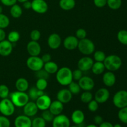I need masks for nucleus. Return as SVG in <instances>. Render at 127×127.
<instances>
[{"instance_id": "obj_48", "label": "nucleus", "mask_w": 127, "mask_h": 127, "mask_svg": "<svg viewBox=\"0 0 127 127\" xmlns=\"http://www.w3.org/2000/svg\"><path fill=\"white\" fill-rule=\"evenodd\" d=\"M93 2L96 7L101 8L106 6L107 0H93Z\"/></svg>"}, {"instance_id": "obj_33", "label": "nucleus", "mask_w": 127, "mask_h": 127, "mask_svg": "<svg viewBox=\"0 0 127 127\" xmlns=\"http://www.w3.org/2000/svg\"><path fill=\"white\" fill-rule=\"evenodd\" d=\"M20 39V34L17 31H12L9 33L7 35V40L11 43H14L18 42Z\"/></svg>"}, {"instance_id": "obj_59", "label": "nucleus", "mask_w": 127, "mask_h": 127, "mask_svg": "<svg viewBox=\"0 0 127 127\" xmlns=\"http://www.w3.org/2000/svg\"><path fill=\"white\" fill-rule=\"evenodd\" d=\"M78 127V125H72V126H71L70 125V127Z\"/></svg>"}, {"instance_id": "obj_2", "label": "nucleus", "mask_w": 127, "mask_h": 127, "mask_svg": "<svg viewBox=\"0 0 127 127\" xmlns=\"http://www.w3.org/2000/svg\"><path fill=\"white\" fill-rule=\"evenodd\" d=\"M105 69L109 71L114 72L119 70L122 64V60L119 56L117 55H110L106 56L104 61Z\"/></svg>"}, {"instance_id": "obj_29", "label": "nucleus", "mask_w": 127, "mask_h": 127, "mask_svg": "<svg viewBox=\"0 0 127 127\" xmlns=\"http://www.w3.org/2000/svg\"><path fill=\"white\" fill-rule=\"evenodd\" d=\"M117 39L119 42H120L121 44L124 45H127V31L125 29L120 30L118 32L117 35Z\"/></svg>"}, {"instance_id": "obj_1", "label": "nucleus", "mask_w": 127, "mask_h": 127, "mask_svg": "<svg viewBox=\"0 0 127 127\" xmlns=\"http://www.w3.org/2000/svg\"><path fill=\"white\" fill-rule=\"evenodd\" d=\"M56 79L60 85L67 86L73 81V71L68 67H62L56 73Z\"/></svg>"}, {"instance_id": "obj_60", "label": "nucleus", "mask_w": 127, "mask_h": 127, "mask_svg": "<svg viewBox=\"0 0 127 127\" xmlns=\"http://www.w3.org/2000/svg\"></svg>"}, {"instance_id": "obj_13", "label": "nucleus", "mask_w": 127, "mask_h": 127, "mask_svg": "<svg viewBox=\"0 0 127 127\" xmlns=\"http://www.w3.org/2000/svg\"><path fill=\"white\" fill-rule=\"evenodd\" d=\"M35 103L38 110L43 111L49 109L50 105L52 103V100L48 95L43 94V95L37 98L35 100Z\"/></svg>"}, {"instance_id": "obj_5", "label": "nucleus", "mask_w": 127, "mask_h": 127, "mask_svg": "<svg viewBox=\"0 0 127 127\" xmlns=\"http://www.w3.org/2000/svg\"><path fill=\"white\" fill-rule=\"evenodd\" d=\"M44 63L38 56H30L26 60V66L30 70L37 72L43 68Z\"/></svg>"}, {"instance_id": "obj_26", "label": "nucleus", "mask_w": 127, "mask_h": 127, "mask_svg": "<svg viewBox=\"0 0 127 127\" xmlns=\"http://www.w3.org/2000/svg\"><path fill=\"white\" fill-rule=\"evenodd\" d=\"M43 68L49 74H53L57 73V71L58 70V66L55 62L50 61L44 63Z\"/></svg>"}, {"instance_id": "obj_57", "label": "nucleus", "mask_w": 127, "mask_h": 127, "mask_svg": "<svg viewBox=\"0 0 127 127\" xmlns=\"http://www.w3.org/2000/svg\"><path fill=\"white\" fill-rule=\"evenodd\" d=\"M114 127H122V125H120V124H115V125H114Z\"/></svg>"}, {"instance_id": "obj_12", "label": "nucleus", "mask_w": 127, "mask_h": 127, "mask_svg": "<svg viewBox=\"0 0 127 127\" xmlns=\"http://www.w3.org/2000/svg\"><path fill=\"white\" fill-rule=\"evenodd\" d=\"M110 95V92L108 89L102 88L97 91L94 95V98L99 104H104L109 100Z\"/></svg>"}, {"instance_id": "obj_9", "label": "nucleus", "mask_w": 127, "mask_h": 127, "mask_svg": "<svg viewBox=\"0 0 127 127\" xmlns=\"http://www.w3.org/2000/svg\"><path fill=\"white\" fill-rule=\"evenodd\" d=\"M32 9L38 14H45L48 9V5L45 0H33Z\"/></svg>"}, {"instance_id": "obj_31", "label": "nucleus", "mask_w": 127, "mask_h": 127, "mask_svg": "<svg viewBox=\"0 0 127 127\" xmlns=\"http://www.w3.org/2000/svg\"><path fill=\"white\" fill-rule=\"evenodd\" d=\"M122 4V0H107V5L112 10H117L120 9Z\"/></svg>"}, {"instance_id": "obj_28", "label": "nucleus", "mask_w": 127, "mask_h": 127, "mask_svg": "<svg viewBox=\"0 0 127 127\" xmlns=\"http://www.w3.org/2000/svg\"><path fill=\"white\" fill-rule=\"evenodd\" d=\"M10 14L11 16L15 19L19 18L22 14V9L19 5L15 4L13 6H11L10 9Z\"/></svg>"}, {"instance_id": "obj_56", "label": "nucleus", "mask_w": 127, "mask_h": 127, "mask_svg": "<svg viewBox=\"0 0 127 127\" xmlns=\"http://www.w3.org/2000/svg\"><path fill=\"white\" fill-rule=\"evenodd\" d=\"M17 1H18L19 2H20V3H23V2H26V1H29V0H17Z\"/></svg>"}, {"instance_id": "obj_7", "label": "nucleus", "mask_w": 127, "mask_h": 127, "mask_svg": "<svg viewBox=\"0 0 127 127\" xmlns=\"http://www.w3.org/2000/svg\"><path fill=\"white\" fill-rule=\"evenodd\" d=\"M16 107L10 99H3L0 101V112L2 115L10 117L14 114Z\"/></svg>"}, {"instance_id": "obj_30", "label": "nucleus", "mask_w": 127, "mask_h": 127, "mask_svg": "<svg viewBox=\"0 0 127 127\" xmlns=\"http://www.w3.org/2000/svg\"><path fill=\"white\" fill-rule=\"evenodd\" d=\"M47 122L42 117H37L32 120V127H46Z\"/></svg>"}, {"instance_id": "obj_36", "label": "nucleus", "mask_w": 127, "mask_h": 127, "mask_svg": "<svg viewBox=\"0 0 127 127\" xmlns=\"http://www.w3.org/2000/svg\"><path fill=\"white\" fill-rule=\"evenodd\" d=\"M10 24L9 18L6 15L1 13L0 14V28H7Z\"/></svg>"}, {"instance_id": "obj_35", "label": "nucleus", "mask_w": 127, "mask_h": 127, "mask_svg": "<svg viewBox=\"0 0 127 127\" xmlns=\"http://www.w3.org/2000/svg\"><path fill=\"white\" fill-rule=\"evenodd\" d=\"M93 95L91 91H84L81 94L80 97L81 101L84 104H88L91 100H93Z\"/></svg>"}, {"instance_id": "obj_54", "label": "nucleus", "mask_w": 127, "mask_h": 127, "mask_svg": "<svg viewBox=\"0 0 127 127\" xmlns=\"http://www.w3.org/2000/svg\"><path fill=\"white\" fill-rule=\"evenodd\" d=\"M99 127H114V125L109 122H103L99 125Z\"/></svg>"}, {"instance_id": "obj_32", "label": "nucleus", "mask_w": 127, "mask_h": 127, "mask_svg": "<svg viewBox=\"0 0 127 127\" xmlns=\"http://www.w3.org/2000/svg\"><path fill=\"white\" fill-rule=\"evenodd\" d=\"M118 118L121 122L127 124V106L119 109Z\"/></svg>"}, {"instance_id": "obj_19", "label": "nucleus", "mask_w": 127, "mask_h": 127, "mask_svg": "<svg viewBox=\"0 0 127 127\" xmlns=\"http://www.w3.org/2000/svg\"><path fill=\"white\" fill-rule=\"evenodd\" d=\"M15 127H32V120L26 115H20L14 120Z\"/></svg>"}, {"instance_id": "obj_20", "label": "nucleus", "mask_w": 127, "mask_h": 127, "mask_svg": "<svg viewBox=\"0 0 127 127\" xmlns=\"http://www.w3.org/2000/svg\"><path fill=\"white\" fill-rule=\"evenodd\" d=\"M48 45L51 49L57 50L60 47L62 44V38L60 36L56 33L50 35L47 40Z\"/></svg>"}, {"instance_id": "obj_23", "label": "nucleus", "mask_w": 127, "mask_h": 127, "mask_svg": "<svg viewBox=\"0 0 127 127\" xmlns=\"http://www.w3.org/2000/svg\"><path fill=\"white\" fill-rule=\"evenodd\" d=\"M71 119L75 125H78L84 122V119H85V115L82 110H75L72 113Z\"/></svg>"}, {"instance_id": "obj_11", "label": "nucleus", "mask_w": 127, "mask_h": 127, "mask_svg": "<svg viewBox=\"0 0 127 127\" xmlns=\"http://www.w3.org/2000/svg\"><path fill=\"white\" fill-rule=\"evenodd\" d=\"M78 84L81 89L84 91H91L94 87V81L91 77L83 76L79 81Z\"/></svg>"}, {"instance_id": "obj_37", "label": "nucleus", "mask_w": 127, "mask_h": 127, "mask_svg": "<svg viewBox=\"0 0 127 127\" xmlns=\"http://www.w3.org/2000/svg\"><path fill=\"white\" fill-rule=\"evenodd\" d=\"M9 94V89L7 86L5 84H1L0 85V98L1 99L8 98Z\"/></svg>"}, {"instance_id": "obj_10", "label": "nucleus", "mask_w": 127, "mask_h": 127, "mask_svg": "<svg viewBox=\"0 0 127 127\" xmlns=\"http://www.w3.org/2000/svg\"><path fill=\"white\" fill-rule=\"evenodd\" d=\"M94 63L93 58L88 56H85L79 60L78 62V68L83 72L88 71L91 69Z\"/></svg>"}, {"instance_id": "obj_15", "label": "nucleus", "mask_w": 127, "mask_h": 127, "mask_svg": "<svg viewBox=\"0 0 127 127\" xmlns=\"http://www.w3.org/2000/svg\"><path fill=\"white\" fill-rule=\"evenodd\" d=\"M26 49L30 56H38L41 53L42 48L37 41L31 40L27 44Z\"/></svg>"}, {"instance_id": "obj_24", "label": "nucleus", "mask_w": 127, "mask_h": 127, "mask_svg": "<svg viewBox=\"0 0 127 127\" xmlns=\"http://www.w3.org/2000/svg\"><path fill=\"white\" fill-rule=\"evenodd\" d=\"M15 86H16L17 91L21 92H26L29 89V84L27 79L24 78H20L16 80L15 83Z\"/></svg>"}, {"instance_id": "obj_21", "label": "nucleus", "mask_w": 127, "mask_h": 127, "mask_svg": "<svg viewBox=\"0 0 127 127\" xmlns=\"http://www.w3.org/2000/svg\"><path fill=\"white\" fill-rule=\"evenodd\" d=\"M63 109H64L63 104H62V102L57 100H54L53 102L52 101V103L50 105L48 110L50 111V112L54 116H56V115H60V114H62V112L63 111Z\"/></svg>"}, {"instance_id": "obj_22", "label": "nucleus", "mask_w": 127, "mask_h": 127, "mask_svg": "<svg viewBox=\"0 0 127 127\" xmlns=\"http://www.w3.org/2000/svg\"><path fill=\"white\" fill-rule=\"evenodd\" d=\"M102 81L107 87H112L116 83V76L114 72L109 71L105 73L102 77Z\"/></svg>"}, {"instance_id": "obj_34", "label": "nucleus", "mask_w": 127, "mask_h": 127, "mask_svg": "<svg viewBox=\"0 0 127 127\" xmlns=\"http://www.w3.org/2000/svg\"><path fill=\"white\" fill-rule=\"evenodd\" d=\"M68 86H69L68 89L72 93L73 95H77L80 93L81 90L78 83L73 81L68 85Z\"/></svg>"}, {"instance_id": "obj_55", "label": "nucleus", "mask_w": 127, "mask_h": 127, "mask_svg": "<svg viewBox=\"0 0 127 127\" xmlns=\"http://www.w3.org/2000/svg\"><path fill=\"white\" fill-rule=\"evenodd\" d=\"M85 127H99L95 124H89L88 125H86Z\"/></svg>"}, {"instance_id": "obj_49", "label": "nucleus", "mask_w": 127, "mask_h": 127, "mask_svg": "<svg viewBox=\"0 0 127 127\" xmlns=\"http://www.w3.org/2000/svg\"><path fill=\"white\" fill-rule=\"evenodd\" d=\"M0 1L4 6L11 7V6L16 4L17 1V0H0Z\"/></svg>"}, {"instance_id": "obj_39", "label": "nucleus", "mask_w": 127, "mask_h": 127, "mask_svg": "<svg viewBox=\"0 0 127 127\" xmlns=\"http://www.w3.org/2000/svg\"><path fill=\"white\" fill-rule=\"evenodd\" d=\"M105 57H106V55L103 51L97 50L94 52V58L95 62H104Z\"/></svg>"}, {"instance_id": "obj_43", "label": "nucleus", "mask_w": 127, "mask_h": 127, "mask_svg": "<svg viewBox=\"0 0 127 127\" xmlns=\"http://www.w3.org/2000/svg\"><path fill=\"white\" fill-rule=\"evenodd\" d=\"M35 76L38 79H45L47 80L50 77V74L43 68L35 72Z\"/></svg>"}, {"instance_id": "obj_27", "label": "nucleus", "mask_w": 127, "mask_h": 127, "mask_svg": "<svg viewBox=\"0 0 127 127\" xmlns=\"http://www.w3.org/2000/svg\"><path fill=\"white\" fill-rule=\"evenodd\" d=\"M105 69V66H104L103 62H95V63H93V65L91 70L95 75H100L104 73Z\"/></svg>"}, {"instance_id": "obj_42", "label": "nucleus", "mask_w": 127, "mask_h": 127, "mask_svg": "<svg viewBox=\"0 0 127 127\" xmlns=\"http://www.w3.org/2000/svg\"><path fill=\"white\" fill-rule=\"evenodd\" d=\"M99 103L94 99L92 100L88 104V109L92 112H95L99 109Z\"/></svg>"}, {"instance_id": "obj_58", "label": "nucleus", "mask_w": 127, "mask_h": 127, "mask_svg": "<svg viewBox=\"0 0 127 127\" xmlns=\"http://www.w3.org/2000/svg\"><path fill=\"white\" fill-rule=\"evenodd\" d=\"M2 11H3V8H2L1 5H0V14L2 13Z\"/></svg>"}, {"instance_id": "obj_25", "label": "nucleus", "mask_w": 127, "mask_h": 127, "mask_svg": "<svg viewBox=\"0 0 127 127\" xmlns=\"http://www.w3.org/2000/svg\"><path fill=\"white\" fill-rule=\"evenodd\" d=\"M59 6L64 11H70L76 6L75 0H60Z\"/></svg>"}, {"instance_id": "obj_51", "label": "nucleus", "mask_w": 127, "mask_h": 127, "mask_svg": "<svg viewBox=\"0 0 127 127\" xmlns=\"http://www.w3.org/2000/svg\"><path fill=\"white\" fill-rule=\"evenodd\" d=\"M42 60H43V63H47V62H50L51 61L52 59V56L49 54V53H45L42 55V57H41Z\"/></svg>"}, {"instance_id": "obj_50", "label": "nucleus", "mask_w": 127, "mask_h": 127, "mask_svg": "<svg viewBox=\"0 0 127 127\" xmlns=\"http://www.w3.org/2000/svg\"><path fill=\"white\" fill-rule=\"evenodd\" d=\"M94 122L95 125H99L104 122V120H103L102 117H101L100 115H96L95 117H94Z\"/></svg>"}, {"instance_id": "obj_41", "label": "nucleus", "mask_w": 127, "mask_h": 127, "mask_svg": "<svg viewBox=\"0 0 127 127\" xmlns=\"http://www.w3.org/2000/svg\"><path fill=\"white\" fill-rule=\"evenodd\" d=\"M41 117L45 120L46 122H51L55 117L54 115L50 112V111L48 109V110H43V112L42 113Z\"/></svg>"}, {"instance_id": "obj_17", "label": "nucleus", "mask_w": 127, "mask_h": 127, "mask_svg": "<svg viewBox=\"0 0 127 127\" xmlns=\"http://www.w3.org/2000/svg\"><path fill=\"white\" fill-rule=\"evenodd\" d=\"M79 40L76 36L69 35L66 37L63 41L64 47L68 50H74L78 48Z\"/></svg>"}, {"instance_id": "obj_52", "label": "nucleus", "mask_w": 127, "mask_h": 127, "mask_svg": "<svg viewBox=\"0 0 127 127\" xmlns=\"http://www.w3.org/2000/svg\"><path fill=\"white\" fill-rule=\"evenodd\" d=\"M22 6L25 9H32V2L29 1H26L22 3Z\"/></svg>"}, {"instance_id": "obj_8", "label": "nucleus", "mask_w": 127, "mask_h": 127, "mask_svg": "<svg viewBox=\"0 0 127 127\" xmlns=\"http://www.w3.org/2000/svg\"><path fill=\"white\" fill-rule=\"evenodd\" d=\"M52 122V127H69L71 125V121L69 118L62 114L55 116Z\"/></svg>"}, {"instance_id": "obj_18", "label": "nucleus", "mask_w": 127, "mask_h": 127, "mask_svg": "<svg viewBox=\"0 0 127 127\" xmlns=\"http://www.w3.org/2000/svg\"><path fill=\"white\" fill-rule=\"evenodd\" d=\"M13 50V45L7 40L0 42V55L7 57L10 55Z\"/></svg>"}, {"instance_id": "obj_4", "label": "nucleus", "mask_w": 127, "mask_h": 127, "mask_svg": "<svg viewBox=\"0 0 127 127\" xmlns=\"http://www.w3.org/2000/svg\"><path fill=\"white\" fill-rule=\"evenodd\" d=\"M78 48L79 52L85 56L93 54L95 51V45L91 40L89 38H83L79 40Z\"/></svg>"}, {"instance_id": "obj_45", "label": "nucleus", "mask_w": 127, "mask_h": 127, "mask_svg": "<svg viewBox=\"0 0 127 127\" xmlns=\"http://www.w3.org/2000/svg\"><path fill=\"white\" fill-rule=\"evenodd\" d=\"M11 122L7 117L0 115V127H10Z\"/></svg>"}, {"instance_id": "obj_6", "label": "nucleus", "mask_w": 127, "mask_h": 127, "mask_svg": "<svg viewBox=\"0 0 127 127\" xmlns=\"http://www.w3.org/2000/svg\"><path fill=\"white\" fill-rule=\"evenodd\" d=\"M114 106L118 109L125 107L127 106V91L120 90L114 94L112 99Z\"/></svg>"}, {"instance_id": "obj_46", "label": "nucleus", "mask_w": 127, "mask_h": 127, "mask_svg": "<svg viewBox=\"0 0 127 127\" xmlns=\"http://www.w3.org/2000/svg\"><path fill=\"white\" fill-rule=\"evenodd\" d=\"M87 36V32L84 29L80 28L78 29L76 31V37L78 40H82L83 38H86Z\"/></svg>"}, {"instance_id": "obj_40", "label": "nucleus", "mask_w": 127, "mask_h": 127, "mask_svg": "<svg viewBox=\"0 0 127 127\" xmlns=\"http://www.w3.org/2000/svg\"><path fill=\"white\" fill-rule=\"evenodd\" d=\"M27 94H28L29 99H31L32 100H33V101H35L37 98L38 97V89H37L36 87H32L29 89Z\"/></svg>"}, {"instance_id": "obj_38", "label": "nucleus", "mask_w": 127, "mask_h": 127, "mask_svg": "<svg viewBox=\"0 0 127 127\" xmlns=\"http://www.w3.org/2000/svg\"><path fill=\"white\" fill-rule=\"evenodd\" d=\"M48 86V82L47 79H37L36 81L35 87L38 90L45 91Z\"/></svg>"}, {"instance_id": "obj_16", "label": "nucleus", "mask_w": 127, "mask_h": 127, "mask_svg": "<svg viewBox=\"0 0 127 127\" xmlns=\"http://www.w3.org/2000/svg\"><path fill=\"white\" fill-rule=\"evenodd\" d=\"M38 109L37 107L36 103L33 101H29L23 107V112L25 115L29 117H34L38 113Z\"/></svg>"}, {"instance_id": "obj_3", "label": "nucleus", "mask_w": 127, "mask_h": 127, "mask_svg": "<svg viewBox=\"0 0 127 127\" xmlns=\"http://www.w3.org/2000/svg\"><path fill=\"white\" fill-rule=\"evenodd\" d=\"M9 95L10 100L16 107H23L29 101V95L26 92L16 91L11 93Z\"/></svg>"}, {"instance_id": "obj_14", "label": "nucleus", "mask_w": 127, "mask_h": 127, "mask_svg": "<svg viewBox=\"0 0 127 127\" xmlns=\"http://www.w3.org/2000/svg\"><path fill=\"white\" fill-rule=\"evenodd\" d=\"M73 94L68 89H62L57 94V99L62 104H68L71 100Z\"/></svg>"}, {"instance_id": "obj_44", "label": "nucleus", "mask_w": 127, "mask_h": 127, "mask_svg": "<svg viewBox=\"0 0 127 127\" xmlns=\"http://www.w3.org/2000/svg\"><path fill=\"white\" fill-rule=\"evenodd\" d=\"M41 37V33L38 30L33 29L31 31L30 33V38L31 40L38 42Z\"/></svg>"}, {"instance_id": "obj_53", "label": "nucleus", "mask_w": 127, "mask_h": 127, "mask_svg": "<svg viewBox=\"0 0 127 127\" xmlns=\"http://www.w3.org/2000/svg\"><path fill=\"white\" fill-rule=\"evenodd\" d=\"M6 37V32L3 29L0 28V42L5 40Z\"/></svg>"}, {"instance_id": "obj_47", "label": "nucleus", "mask_w": 127, "mask_h": 127, "mask_svg": "<svg viewBox=\"0 0 127 127\" xmlns=\"http://www.w3.org/2000/svg\"><path fill=\"white\" fill-rule=\"evenodd\" d=\"M83 76V72L78 68L77 69H75L74 71H73V78L74 80L78 81Z\"/></svg>"}]
</instances>
